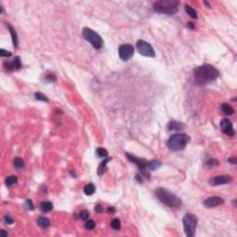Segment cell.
Segmentation results:
<instances>
[{"instance_id": "obj_16", "label": "cell", "mask_w": 237, "mask_h": 237, "mask_svg": "<svg viewBox=\"0 0 237 237\" xmlns=\"http://www.w3.org/2000/svg\"><path fill=\"white\" fill-rule=\"evenodd\" d=\"M40 209H41V211H42V212H45V213L51 211V210L53 209V205H52V203H51V202H48V201H46V202L41 203V205H40Z\"/></svg>"}, {"instance_id": "obj_15", "label": "cell", "mask_w": 237, "mask_h": 237, "mask_svg": "<svg viewBox=\"0 0 237 237\" xmlns=\"http://www.w3.org/2000/svg\"><path fill=\"white\" fill-rule=\"evenodd\" d=\"M168 130H172V131H181L184 128V126L182 122L172 120V121H171L170 123H168Z\"/></svg>"}, {"instance_id": "obj_32", "label": "cell", "mask_w": 237, "mask_h": 237, "mask_svg": "<svg viewBox=\"0 0 237 237\" xmlns=\"http://www.w3.org/2000/svg\"><path fill=\"white\" fill-rule=\"evenodd\" d=\"M0 56H1V57H10L11 53L9 52V51H6L4 49H1V50H0Z\"/></svg>"}, {"instance_id": "obj_36", "label": "cell", "mask_w": 237, "mask_h": 237, "mask_svg": "<svg viewBox=\"0 0 237 237\" xmlns=\"http://www.w3.org/2000/svg\"><path fill=\"white\" fill-rule=\"evenodd\" d=\"M228 161L231 164H236V159L235 158H229Z\"/></svg>"}, {"instance_id": "obj_28", "label": "cell", "mask_w": 237, "mask_h": 237, "mask_svg": "<svg viewBox=\"0 0 237 237\" xmlns=\"http://www.w3.org/2000/svg\"><path fill=\"white\" fill-rule=\"evenodd\" d=\"M84 227H85V229H86V230L91 231V230H94V227H95V223H94V220H87V221L85 222Z\"/></svg>"}, {"instance_id": "obj_13", "label": "cell", "mask_w": 237, "mask_h": 237, "mask_svg": "<svg viewBox=\"0 0 237 237\" xmlns=\"http://www.w3.org/2000/svg\"><path fill=\"white\" fill-rule=\"evenodd\" d=\"M5 66H6L7 69H8V70H9V71L19 70L20 68L21 67V63H20V57H16L12 61L5 62Z\"/></svg>"}, {"instance_id": "obj_8", "label": "cell", "mask_w": 237, "mask_h": 237, "mask_svg": "<svg viewBox=\"0 0 237 237\" xmlns=\"http://www.w3.org/2000/svg\"><path fill=\"white\" fill-rule=\"evenodd\" d=\"M136 48L138 50V52L145 56V57H154L156 56V53H155V50L154 48L152 47V46L144 41V40H139L136 44Z\"/></svg>"}, {"instance_id": "obj_37", "label": "cell", "mask_w": 237, "mask_h": 237, "mask_svg": "<svg viewBox=\"0 0 237 237\" xmlns=\"http://www.w3.org/2000/svg\"><path fill=\"white\" fill-rule=\"evenodd\" d=\"M0 232H1V234H2L3 236H8V232H6L4 230H1V231H0Z\"/></svg>"}, {"instance_id": "obj_7", "label": "cell", "mask_w": 237, "mask_h": 237, "mask_svg": "<svg viewBox=\"0 0 237 237\" xmlns=\"http://www.w3.org/2000/svg\"><path fill=\"white\" fill-rule=\"evenodd\" d=\"M126 156H127L128 159H129L131 162L134 163L135 165H136V166L139 168V170H140L142 175L145 176L146 179H149L150 173H149L148 168H147V163H148V161H146V159H143V158L136 157L135 156L129 155V154H126Z\"/></svg>"}, {"instance_id": "obj_20", "label": "cell", "mask_w": 237, "mask_h": 237, "mask_svg": "<svg viewBox=\"0 0 237 237\" xmlns=\"http://www.w3.org/2000/svg\"><path fill=\"white\" fill-rule=\"evenodd\" d=\"M37 224L42 228H47L50 225V220L46 217H39L37 219Z\"/></svg>"}, {"instance_id": "obj_1", "label": "cell", "mask_w": 237, "mask_h": 237, "mask_svg": "<svg viewBox=\"0 0 237 237\" xmlns=\"http://www.w3.org/2000/svg\"><path fill=\"white\" fill-rule=\"evenodd\" d=\"M220 75V72L209 64H204L196 67L194 71V81L197 85H206L214 82Z\"/></svg>"}, {"instance_id": "obj_18", "label": "cell", "mask_w": 237, "mask_h": 237, "mask_svg": "<svg viewBox=\"0 0 237 237\" xmlns=\"http://www.w3.org/2000/svg\"><path fill=\"white\" fill-rule=\"evenodd\" d=\"M220 109H221L222 113L225 114V115H231V114L233 113V109H232V107L230 106V105L227 104V103L222 104V105L220 106Z\"/></svg>"}, {"instance_id": "obj_9", "label": "cell", "mask_w": 237, "mask_h": 237, "mask_svg": "<svg viewBox=\"0 0 237 237\" xmlns=\"http://www.w3.org/2000/svg\"><path fill=\"white\" fill-rule=\"evenodd\" d=\"M134 54V48L130 44L121 45L119 47V56L122 60H129Z\"/></svg>"}, {"instance_id": "obj_35", "label": "cell", "mask_w": 237, "mask_h": 237, "mask_svg": "<svg viewBox=\"0 0 237 237\" xmlns=\"http://www.w3.org/2000/svg\"><path fill=\"white\" fill-rule=\"evenodd\" d=\"M108 211H109V213H114V212H115V209H114L113 207H109V208L108 209Z\"/></svg>"}, {"instance_id": "obj_5", "label": "cell", "mask_w": 237, "mask_h": 237, "mask_svg": "<svg viewBox=\"0 0 237 237\" xmlns=\"http://www.w3.org/2000/svg\"><path fill=\"white\" fill-rule=\"evenodd\" d=\"M82 35L84 40L89 42L96 49L101 48L104 45L102 37H101L97 32H95L94 31H93L90 28H83Z\"/></svg>"}, {"instance_id": "obj_26", "label": "cell", "mask_w": 237, "mask_h": 237, "mask_svg": "<svg viewBox=\"0 0 237 237\" xmlns=\"http://www.w3.org/2000/svg\"><path fill=\"white\" fill-rule=\"evenodd\" d=\"M35 98L37 99V100H41V101H44V102H48V98L44 94H42V93H35Z\"/></svg>"}, {"instance_id": "obj_19", "label": "cell", "mask_w": 237, "mask_h": 237, "mask_svg": "<svg viewBox=\"0 0 237 237\" xmlns=\"http://www.w3.org/2000/svg\"><path fill=\"white\" fill-rule=\"evenodd\" d=\"M161 166V162L157 160H152L147 163V168L148 171H156Z\"/></svg>"}, {"instance_id": "obj_4", "label": "cell", "mask_w": 237, "mask_h": 237, "mask_svg": "<svg viewBox=\"0 0 237 237\" xmlns=\"http://www.w3.org/2000/svg\"><path fill=\"white\" fill-rule=\"evenodd\" d=\"M189 137L185 133H175L168 141V147L172 151H181L188 144Z\"/></svg>"}, {"instance_id": "obj_17", "label": "cell", "mask_w": 237, "mask_h": 237, "mask_svg": "<svg viewBox=\"0 0 237 237\" xmlns=\"http://www.w3.org/2000/svg\"><path fill=\"white\" fill-rule=\"evenodd\" d=\"M7 26H8L9 31L10 35H11V36H12V42H13L14 47H17V45H18V36H17V32H16L15 29H14L11 25L8 24Z\"/></svg>"}, {"instance_id": "obj_22", "label": "cell", "mask_w": 237, "mask_h": 237, "mask_svg": "<svg viewBox=\"0 0 237 237\" xmlns=\"http://www.w3.org/2000/svg\"><path fill=\"white\" fill-rule=\"evenodd\" d=\"M185 11L187 12V14L193 18V19H197V13L195 11V9H194L192 7L188 6V5H185Z\"/></svg>"}, {"instance_id": "obj_31", "label": "cell", "mask_w": 237, "mask_h": 237, "mask_svg": "<svg viewBox=\"0 0 237 237\" xmlns=\"http://www.w3.org/2000/svg\"><path fill=\"white\" fill-rule=\"evenodd\" d=\"M26 207H27V209H30V210H32V209H33V205H32L31 200H30V199H27V200H26Z\"/></svg>"}, {"instance_id": "obj_14", "label": "cell", "mask_w": 237, "mask_h": 237, "mask_svg": "<svg viewBox=\"0 0 237 237\" xmlns=\"http://www.w3.org/2000/svg\"><path fill=\"white\" fill-rule=\"evenodd\" d=\"M110 160H111L110 157H106L102 162L100 163V165H99V167H98V168H97V174H98L99 176H101L102 174H104V172L107 171V165H108V163H109Z\"/></svg>"}, {"instance_id": "obj_27", "label": "cell", "mask_w": 237, "mask_h": 237, "mask_svg": "<svg viewBox=\"0 0 237 237\" xmlns=\"http://www.w3.org/2000/svg\"><path fill=\"white\" fill-rule=\"evenodd\" d=\"M111 227H112L114 230H116V231L120 230V220L119 219H114V220L111 221Z\"/></svg>"}, {"instance_id": "obj_10", "label": "cell", "mask_w": 237, "mask_h": 237, "mask_svg": "<svg viewBox=\"0 0 237 237\" xmlns=\"http://www.w3.org/2000/svg\"><path fill=\"white\" fill-rule=\"evenodd\" d=\"M223 202H224V200L221 197L211 196V197H209V198L205 199L204 202H203V204H204L205 207L211 209V208H215V207L220 206L221 204H223Z\"/></svg>"}, {"instance_id": "obj_12", "label": "cell", "mask_w": 237, "mask_h": 237, "mask_svg": "<svg viewBox=\"0 0 237 237\" xmlns=\"http://www.w3.org/2000/svg\"><path fill=\"white\" fill-rule=\"evenodd\" d=\"M231 181V177L227 176V175H220V176H216L213 177L210 181L209 183L212 186H217V185H221V184H226L229 183Z\"/></svg>"}, {"instance_id": "obj_3", "label": "cell", "mask_w": 237, "mask_h": 237, "mask_svg": "<svg viewBox=\"0 0 237 237\" xmlns=\"http://www.w3.org/2000/svg\"><path fill=\"white\" fill-rule=\"evenodd\" d=\"M180 2L176 0H160L154 3V10L157 13L173 15L178 11Z\"/></svg>"}, {"instance_id": "obj_29", "label": "cell", "mask_w": 237, "mask_h": 237, "mask_svg": "<svg viewBox=\"0 0 237 237\" xmlns=\"http://www.w3.org/2000/svg\"><path fill=\"white\" fill-rule=\"evenodd\" d=\"M218 165H219V162L217 160H215V159H209L205 164V166L207 168H214V167H216Z\"/></svg>"}, {"instance_id": "obj_23", "label": "cell", "mask_w": 237, "mask_h": 237, "mask_svg": "<svg viewBox=\"0 0 237 237\" xmlns=\"http://www.w3.org/2000/svg\"><path fill=\"white\" fill-rule=\"evenodd\" d=\"M96 154L99 157H104V158L108 157V156H109V152L104 147H97Z\"/></svg>"}, {"instance_id": "obj_25", "label": "cell", "mask_w": 237, "mask_h": 237, "mask_svg": "<svg viewBox=\"0 0 237 237\" xmlns=\"http://www.w3.org/2000/svg\"><path fill=\"white\" fill-rule=\"evenodd\" d=\"M14 165L18 170H21V168H24V162L20 157H16L14 159Z\"/></svg>"}, {"instance_id": "obj_11", "label": "cell", "mask_w": 237, "mask_h": 237, "mask_svg": "<svg viewBox=\"0 0 237 237\" xmlns=\"http://www.w3.org/2000/svg\"><path fill=\"white\" fill-rule=\"evenodd\" d=\"M220 128H221V131L225 134L229 135V136H233L234 135V130H233L232 122L230 120L223 119L220 121Z\"/></svg>"}, {"instance_id": "obj_2", "label": "cell", "mask_w": 237, "mask_h": 237, "mask_svg": "<svg viewBox=\"0 0 237 237\" xmlns=\"http://www.w3.org/2000/svg\"><path fill=\"white\" fill-rule=\"evenodd\" d=\"M155 194L161 203H163L164 205H166L168 208L179 209L182 206V200L177 195L173 194L167 189L157 188L155 191Z\"/></svg>"}, {"instance_id": "obj_30", "label": "cell", "mask_w": 237, "mask_h": 237, "mask_svg": "<svg viewBox=\"0 0 237 237\" xmlns=\"http://www.w3.org/2000/svg\"><path fill=\"white\" fill-rule=\"evenodd\" d=\"M79 217H80V219H81V220H88V219H89V212H88L87 210H83V211H81V212H80Z\"/></svg>"}, {"instance_id": "obj_24", "label": "cell", "mask_w": 237, "mask_h": 237, "mask_svg": "<svg viewBox=\"0 0 237 237\" xmlns=\"http://www.w3.org/2000/svg\"><path fill=\"white\" fill-rule=\"evenodd\" d=\"M17 182H18L17 176H9V177H8V178L6 179L5 183H6V185H8V186H12V185L15 184Z\"/></svg>"}, {"instance_id": "obj_21", "label": "cell", "mask_w": 237, "mask_h": 237, "mask_svg": "<svg viewBox=\"0 0 237 237\" xmlns=\"http://www.w3.org/2000/svg\"><path fill=\"white\" fill-rule=\"evenodd\" d=\"M95 191V187L93 183H88L84 186V189H83V192L86 195H92L94 194Z\"/></svg>"}, {"instance_id": "obj_6", "label": "cell", "mask_w": 237, "mask_h": 237, "mask_svg": "<svg viewBox=\"0 0 237 237\" xmlns=\"http://www.w3.org/2000/svg\"><path fill=\"white\" fill-rule=\"evenodd\" d=\"M197 218L191 213L185 214V216L183 219V230L184 233L188 237H193L195 232V229L197 226Z\"/></svg>"}, {"instance_id": "obj_34", "label": "cell", "mask_w": 237, "mask_h": 237, "mask_svg": "<svg viewBox=\"0 0 237 237\" xmlns=\"http://www.w3.org/2000/svg\"><path fill=\"white\" fill-rule=\"evenodd\" d=\"M94 210H95L96 212H102V211H103V209H102V207H101L100 205H97V206H95Z\"/></svg>"}, {"instance_id": "obj_33", "label": "cell", "mask_w": 237, "mask_h": 237, "mask_svg": "<svg viewBox=\"0 0 237 237\" xmlns=\"http://www.w3.org/2000/svg\"><path fill=\"white\" fill-rule=\"evenodd\" d=\"M4 220H5V222H6L7 224H13V222H14L13 219H12V218H10V217H9V216H8V215H6V216H5Z\"/></svg>"}]
</instances>
